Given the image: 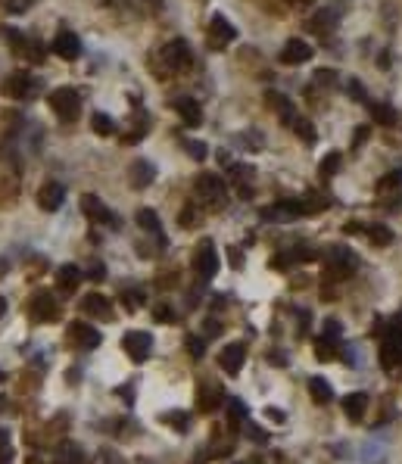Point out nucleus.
<instances>
[{
  "mask_svg": "<svg viewBox=\"0 0 402 464\" xmlns=\"http://www.w3.org/2000/svg\"><path fill=\"white\" fill-rule=\"evenodd\" d=\"M377 197L380 200H399L402 197V172H387L377 181Z\"/></svg>",
  "mask_w": 402,
  "mask_h": 464,
  "instance_id": "obj_20",
  "label": "nucleus"
},
{
  "mask_svg": "<svg viewBox=\"0 0 402 464\" xmlns=\"http://www.w3.org/2000/svg\"><path fill=\"white\" fill-rule=\"evenodd\" d=\"M32 4H34V0H10L6 6H10V13H25Z\"/></svg>",
  "mask_w": 402,
  "mask_h": 464,
  "instance_id": "obj_45",
  "label": "nucleus"
},
{
  "mask_svg": "<svg viewBox=\"0 0 402 464\" xmlns=\"http://www.w3.org/2000/svg\"><path fill=\"white\" fill-rule=\"evenodd\" d=\"M234 38H237V28L228 22L225 16H212L209 32H206V44H209L212 50H225Z\"/></svg>",
  "mask_w": 402,
  "mask_h": 464,
  "instance_id": "obj_10",
  "label": "nucleus"
},
{
  "mask_svg": "<svg viewBox=\"0 0 402 464\" xmlns=\"http://www.w3.org/2000/svg\"><path fill=\"white\" fill-rule=\"evenodd\" d=\"M334 22H337V13L334 10H321V13H315V16L309 19V28H312V32H318V34H331L334 32Z\"/></svg>",
  "mask_w": 402,
  "mask_h": 464,
  "instance_id": "obj_29",
  "label": "nucleus"
},
{
  "mask_svg": "<svg viewBox=\"0 0 402 464\" xmlns=\"http://www.w3.org/2000/svg\"><path fill=\"white\" fill-rule=\"evenodd\" d=\"M219 252H215V246H212V240H203L197 246V252H193V271H197V278L203 281H212L215 274H219Z\"/></svg>",
  "mask_w": 402,
  "mask_h": 464,
  "instance_id": "obj_6",
  "label": "nucleus"
},
{
  "mask_svg": "<svg viewBox=\"0 0 402 464\" xmlns=\"http://www.w3.org/2000/svg\"><path fill=\"white\" fill-rule=\"evenodd\" d=\"M82 309L88 311V315H94V318H112V302L106 299L103 293H88L82 299Z\"/></svg>",
  "mask_w": 402,
  "mask_h": 464,
  "instance_id": "obj_21",
  "label": "nucleus"
},
{
  "mask_svg": "<svg viewBox=\"0 0 402 464\" xmlns=\"http://www.w3.org/2000/svg\"><path fill=\"white\" fill-rule=\"evenodd\" d=\"M265 415H268L271 420H284V418H287V415H284L281 408H265Z\"/></svg>",
  "mask_w": 402,
  "mask_h": 464,
  "instance_id": "obj_48",
  "label": "nucleus"
},
{
  "mask_svg": "<svg viewBox=\"0 0 402 464\" xmlns=\"http://www.w3.org/2000/svg\"><path fill=\"white\" fill-rule=\"evenodd\" d=\"M321 337L340 340V321H334V318H328V321H325V333H321Z\"/></svg>",
  "mask_w": 402,
  "mask_h": 464,
  "instance_id": "obj_40",
  "label": "nucleus"
},
{
  "mask_svg": "<svg viewBox=\"0 0 402 464\" xmlns=\"http://www.w3.org/2000/svg\"><path fill=\"white\" fill-rule=\"evenodd\" d=\"M225 411H228V424H231L234 430L249 420V408L240 402V399H225Z\"/></svg>",
  "mask_w": 402,
  "mask_h": 464,
  "instance_id": "obj_28",
  "label": "nucleus"
},
{
  "mask_svg": "<svg viewBox=\"0 0 402 464\" xmlns=\"http://www.w3.org/2000/svg\"><path fill=\"white\" fill-rule=\"evenodd\" d=\"M340 162H343V156H340V153H328L325 159H321V162H318V175H321V181L334 178L337 172H340Z\"/></svg>",
  "mask_w": 402,
  "mask_h": 464,
  "instance_id": "obj_34",
  "label": "nucleus"
},
{
  "mask_svg": "<svg viewBox=\"0 0 402 464\" xmlns=\"http://www.w3.org/2000/svg\"><path fill=\"white\" fill-rule=\"evenodd\" d=\"M131 187L134 191H143V187H150L153 184V178H156V169L147 162V159H138V162H131Z\"/></svg>",
  "mask_w": 402,
  "mask_h": 464,
  "instance_id": "obj_19",
  "label": "nucleus"
},
{
  "mask_svg": "<svg viewBox=\"0 0 402 464\" xmlns=\"http://www.w3.org/2000/svg\"><path fill=\"white\" fill-rule=\"evenodd\" d=\"M122 349H125V355L134 365H143L150 359V352H153V337L147 330H128L122 337Z\"/></svg>",
  "mask_w": 402,
  "mask_h": 464,
  "instance_id": "obj_5",
  "label": "nucleus"
},
{
  "mask_svg": "<svg viewBox=\"0 0 402 464\" xmlns=\"http://www.w3.org/2000/svg\"><path fill=\"white\" fill-rule=\"evenodd\" d=\"M162 63H166V69L169 72H188L193 66V50L188 41H181V38H175V41H169L166 47H162Z\"/></svg>",
  "mask_w": 402,
  "mask_h": 464,
  "instance_id": "obj_4",
  "label": "nucleus"
},
{
  "mask_svg": "<svg viewBox=\"0 0 402 464\" xmlns=\"http://www.w3.org/2000/svg\"><path fill=\"white\" fill-rule=\"evenodd\" d=\"M343 411H346L349 420H362L365 411H368V396L365 393H349L343 399Z\"/></svg>",
  "mask_w": 402,
  "mask_h": 464,
  "instance_id": "obj_25",
  "label": "nucleus"
},
{
  "mask_svg": "<svg viewBox=\"0 0 402 464\" xmlns=\"http://www.w3.org/2000/svg\"><path fill=\"white\" fill-rule=\"evenodd\" d=\"M147 4L153 6V10H160V6H162V0H147Z\"/></svg>",
  "mask_w": 402,
  "mask_h": 464,
  "instance_id": "obj_52",
  "label": "nucleus"
},
{
  "mask_svg": "<svg viewBox=\"0 0 402 464\" xmlns=\"http://www.w3.org/2000/svg\"><path fill=\"white\" fill-rule=\"evenodd\" d=\"M106 4H112V0H106Z\"/></svg>",
  "mask_w": 402,
  "mask_h": 464,
  "instance_id": "obj_57",
  "label": "nucleus"
},
{
  "mask_svg": "<svg viewBox=\"0 0 402 464\" xmlns=\"http://www.w3.org/2000/svg\"><path fill=\"white\" fill-rule=\"evenodd\" d=\"M138 224H141V231H150V234L156 237L160 243H166V237H162V228H160V215L153 212V209H138Z\"/></svg>",
  "mask_w": 402,
  "mask_h": 464,
  "instance_id": "obj_26",
  "label": "nucleus"
},
{
  "mask_svg": "<svg viewBox=\"0 0 402 464\" xmlns=\"http://www.w3.org/2000/svg\"><path fill=\"white\" fill-rule=\"evenodd\" d=\"M91 128H94V134H100V137L116 134V122H112V115H106V112H94V119H91Z\"/></svg>",
  "mask_w": 402,
  "mask_h": 464,
  "instance_id": "obj_33",
  "label": "nucleus"
},
{
  "mask_svg": "<svg viewBox=\"0 0 402 464\" xmlns=\"http://www.w3.org/2000/svg\"><path fill=\"white\" fill-rule=\"evenodd\" d=\"M315 56V50L306 44V41L299 38H290L281 50V63H287V66H299V63H309Z\"/></svg>",
  "mask_w": 402,
  "mask_h": 464,
  "instance_id": "obj_15",
  "label": "nucleus"
},
{
  "mask_svg": "<svg viewBox=\"0 0 402 464\" xmlns=\"http://www.w3.org/2000/svg\"><path fill=\"white\" fill-rule=\"evenodd\" d=\"M358 268V256L353 250H343V246H331L325 252V274L328 281H346Z\"/></svg>",
  "mask_w": 402,
  "mask_h": 464,
  "instance_id": "obj_2",
  "label": "nucleus"
},
{
  "mask_svg": "<svg viewBox=\"0 0 402 464\" xmlns=\"http://www.w3.org/2000/svg\"><path fill=\"white\" fill-rule=\"evenodd\" d=\"M50 110L56 112L60 122H75L78 112H82V97H78L75 88H56L50 94Z\"/></svg>",
  "mask_w": 402,
  "mask_h": 464,
  "instance_id": "obj_3",
  "label": "nucleus"
},
{
  "mask_svg": "<svg viewBox=\"0 0 402 464\" xmlns=\"http://www.w3.org/2000/svg\"><path fill=\"white\" fill-rule=\"evenodd\" d=\"M337 340H331V337H318L315 340V359L318 361H334L337 359Z\"/></svg>",
  "mask_w": 402,
  "mask_h": 464,
  "instance_id": "obj_31",
  "label": "nucleus"
},
{
  "mask_svg": "<svg viewBox=\"0 0 402 464\" xmlns=\"http://www.w3.org/2000/svg\"><path fill=\"white\" fill-rule=\"evenodd\" d=\"M82 212L88 215L94 224H106V228H112V231L119 228V215L112 212V209H106L94 193H84V197H82Z\"/></svg>",
  "mask_w": 402,
  "mask_h": 464,
  "instance_id": "obj_8",
  "label": "nucleus"
},
{
  "mask_svg": "<svg viewBox=\"0 0 402 464\" xmlns=\"http://www.w3.org/2000/svg\"><path fill=\"white\" fill-rule=\"evenodd\" d=\"M60 302L53 299L50 293H34V299L28 302V315H32V321H38V324H50V321H56L60 318Z\"/></svg>",
  "mask_w": 402,
  "mask_h": 464,
  "instance_id": "obj_7",
  "label": "nucleus"
},
{
  "mask_svg": "<svg viewBox=\"0 0 402 464\" xmlns=\"http://www.w3.org/2000/svg\"><path fill=\"white\" fill-rule=\"evenodd\" d=\"M171 110L184 119V125L188 128H197L200 122H203V110H200V100L193 97H175L171 100Z\"/></svg>",
  "mask_w": 402,
  "mask_h": 464,
  "instance_id": "obj_14",
  "label": "nucleus"
},
{
  "mask_svg": "<svg viewBox=\"0 0 402 464\" xmlns=\"http://www.w3.org/2000/svg\"><path fill=\"white\" fill-rule=\"evenodd\" d=\"M368 110H371V119H375L377 125H384V128L396 125V110H393L390 103H368Z\"/></svg>",
  "mask_w": 402,
  "mask_h": 464,
  "instance_id": "obj_30",
  "label": "nucleus"
},
{
  "mask_svg": "<svg viewBox=\"0 0 402 464\" xmlns=\"http://www.w3.org/2000/svg\"><path fill=\"white\" fill-rule=\"evenodd\" d=\"M265 100H268V106H271V110H275V112L284 119V125H293V119H297V110H293V103L284 97V94L268 91V94H265Z\"/></svg>",
  "mask_w": 402,
  "mask_h": 464,
  "instance_id": "obj_23",
  "label": "nucleus"
},
{
  "mask_svg": "<svg viewBox=\"0 0 402 464\" xmlns=\"http://www.w3.org/2000/svg\"><path fill=\"white\" fill-rule=\"evenodd\" d=\"M243 361H247V346L243 343H228L225 349L219 352V365H221V371L225 374H240V368H243Z\"/></svg>",
  "mask_w": 402,
  "mask_h": 464,
  "instance_id": "obj_11",
  "label": "nucleus"
},
{
  "mask_svg": "<svg viewBox=\"0 0 402 464\" xmlns=\"http://www.w3.org/2000/svg\"><path fill=\"white\" fill-rule=\"evenodd\" d=\"M193 197H197V206L209 209V212H219L228 202V184L219 175H200L193 181Z\"/></svg>",
  "mask_w": 402,
  "mask_h": 464,
  "instance_id": "obj_1",
  "label": "nucleus"
},
{
  "mask_svg": "<svg viewBox=\"0 0 402 464\" xmlns=\"http://www.w3.org/2000/svg\"><path fill=\"white\" fill-rule=\"evenodd\" d=\"M91 281H103L106 278V268L103 265H91V274H88Z\"/></svg>",
  "mask_w": 402,
  "mask_h": 464,
  "instance_id": "obj_46",
  "label": "nucleus"
},
{
  "mask_svg": "<svg viewBox=\"0 0 402 464\" xmlns=\"http://www.w3.org/2000/svg\"><path fill=\"white\" fill-rule=\"evenodd\" d=\"M63 200H66V187H63L60 181H47V184L38 191V206L44 209V212H56V209L63 206Z\"/></svg>",
  "mask_w": 402,
  "mask_h": 464,
  "instance_id": "obj_12",
  "label": "nucleus"
},
{
  "mask_svg": "<svg viewBox=\"0 0 402 464\" xmlns=\"http://www.w3.org/2000/svg\"><path fill=\"white\" fill-rule=\"evenodd\" d=\"M309 396H312V402H318V405L334 402V389L325 377H312V380H309Z\"/></svg>",
  "mask_w": 402,
  "mask_h": 464,
  "instance_id": "obj_27",
  "label": "nucleus"
},
{
  "mask_svg": "<svg viewBox=\"0 0 402 464\" xmlns=\"http://www.w3.org/2000/svg\"><path fill=\"white\" fill-rule=\"evenodd\" d=\"M343 234H362V224H358V221H349V224H343Z\"/></svg>",
  "mask_w": 402,
  "mask_h": 464,
  "instance_id": "obj_47",
  "label": "nucleus"
},
{
  "mask_svg": "<svg viewBox=\"0 0 402 464\" xmlns=\"http://www.w3.org/2000/svg\"><path fill=\"white\" fill-rule=\"evenodd\" d=\"M290 128H293V131H297L299 137H303V141H309V143L315 141V128H312V122H309V119H299V115H297Z\"/></svg>",
  "mask_w": 402,
  "mask_h": 464,
  "instance_id": "obj_36",
  "label": "nucleus"
},
{
  "mask_svg": "<svg viewBox=\"0 0 402 464\" xmlns=\"http://www.w3.org/2000/svg\"><path fill=\"white\" fill-rule=\"evenodd\" d=\"M337 72L334 69H321V72H315V84H318V88H334L337 84Z\"/></svg>",
  "mask_w": 402,
  "mask_h": 464,
  "instance_id": "obj_37",
  "label": "nucleus"
},
{
  "mask_svg": "<svg viewBox=\"0 0 402 464\" xmlns=\"http://www.w3.org/2000/svg\"><path fill=\"white\" fill-rule=\"evenodd\" d=\"M399 361H402V340L399 337H387L384 346H380V368L393 371Z\"/></svg>",
  "mask_w": 402,
  "mask_h": 464,
  "instance_id": "obj_18",
  "label": "nucleus"
},
{
  "mask_svg": "<svg viewBox=\"0 0 402 464\" xmlns=\"http://www.w3.org/2000/svg\"><path fill=\"white\" fill-rule=\"evenodd\" d=\"M184 147H188V153H190L193 159H200V162H203V159H206V143H197V141H184Z\"/></svg>",
  "mask_w": 402,
  "mask_h": 464,
  "instance_id": "obj_39",
  "label": "nucleus"
},
{
  "mask_svg": "<svg viewBox=\"0 0 402 464\" xmlns=\"http://www.w3.org/2000/svg\"><path fill=\"white\" fill-rule=\"evenodd\" d=\"M34 88H38V82H34V75L32 72H13V75H6V82H4V94L6 97H13V100H28L34 94Z\"/></svg>",
  "mask_w": 402,
  "mask_h": 464,
  "instance_id": "obj_9",
  "label": "nucleus"
},
{
  "mask_svg": "<svg viewBox=\"0 0 402 464\" xmlns=\"http://www.w3.org/2000/svg\"><path fill=\"white\" fill-rule=\"evenodd\" d=\"M6 315V302H4V296H0V318Z\"/></svg>",
  "mask_w": 402,
  "mask_h": 464,
  "instance_id": "obj_53",
  "label": "nucleus"
},
{
  "mask_svg": "<svg viewBox=\"0 0 402 464\" xmlns=\"http://www.w3.org/2000/svg\"><path fill=\"white\" fill-rule=\"evenodd\" d=\"M97 464H106V458H100V461H97Z\"/></svg>",
  "mask_w": 402,
  "mask_h": 464,
  "instance_id": "obj_55",
  "label": "nucleus"
},
{
  "mask_svg": "<svg viewBox=\"0 0 402 464\" xmlns=\"http://www.w3.org/2000/svg\"><path fill=\"white\" fill-rule=\"evenodd\" d=\"M53 53L60 56V60H78L82 56V41L75 38V32H60L53 38Z\"/></svg>",
  "mask_w": 402,
  "mask_h": 464,
  "instance_id": "obj_17",
  "label": "nucleus"
},
{
  "mask_svg": "<svg viewBox=\"0 0 402 464\" xmlns=\"http://www.w3.org/2000/svg\"><path fill=\"white\" fill-rule=\"evenodd\" d=\"M365 137H368V128H358V134H356V143H353V147H358V143H362Z\"/></svg>",
  "mask_w": 402,
  "mask_h": 464,
  "instance_id": "obj_51",
  "label": "nucleus"
},
{
  "mask_svg": "<svg viewBox=\"0 0 402 464\" xmlns=\"http://www.w3.org/2000/svg\"><path fill=\"white\" fill-rule=\"evenodd\" d=\"M346 91L353 94V97L358 100V103H368V97H365V88H362V84H358V82H349V84H346Z\"/></svg>",
  "mask_w": 402,
  "mask_h": 464,
  "instance_id": "obj_42",
  "label": "nucleus"
},
{
  "mask_svg": "<svg viewBox=\"0 0 402 464\" xmlns=\"http://www.w3.org/2000/svg\"><path fill=\"white\" fill-rule=\"evenodd\" d=\"M69 337L78 343V349H84V352H91V349H97L100 343H103V337H100V330L97 328H91V324H82V321H75L69 328Z\"/></svg>",
  "mask_w": 402,
  "mask_h": 464,
  "instance_id": "obj_13",
  "label": "nucleus"
},
{
  "mask_svg": "<svg viewBox=\"0 0 402 464\" xmlns=\"http://www.w3.org/2000/svg\"><path fill=\"white\" fill-rule=\"evenodd\" d=\"M156 318H160V321H169V318H171V311L160 306V309H156Z\"/></svg>",
  "mask_w": 402,
  "mask_h": 464,
  "instance_id": "obj_50",
  "label": "nucleus"
},
{
  "mask_svg": "<svg viewBox=\"0 0 402 464\" xmlns=\"http://www.w3.org/2000/svg\"><path fill=\"white\" fill-rule=\"evenodd\" d=\"M290 4H312V0H290Z\"/></svg>",
  "mask_w": 402,
  "mask_h": 464,
  "instance_id": "obj_54",
  "label": "nucleus"
},
{
  "mask_svg": "<svg viewBox=\"0 0 402 464\" xmlns=\"http://www.w3.org/2000/svg\"><path fill=\"white\" fill-rule=\"evenodd\" d=\"M162 424L171 427V430H178V433H188L190 430V415L188 411H166V415H162Z\"/></svg>",
  "mask_w": 402,
  "mask_h": 464,
  "instance_id": "obj_32",
  "label": "nucleus"
},
{
  "mask_svg": "<svg viewBox=\"0 0 402 464\" xmlns=\"http://www.w3.org/2000/svg\"><path fill=\"white\" fill-rule=\"evenodd\" d=\"M231 265H234V268H240V265H243V256H240L237 250H231Z\"/></svg>",
  "mask_w": 402,
  "mask_h": 464,
  "instance_id": "obj_49",
  "label": "nucleus"
},
{
  "mask_svg": "<svg viewBox=\"0 0 402 464\" xmlns=\"http://www.w3.org/2000/svg\"><path fill=\"white\" fill-rule=\"evenodd\" d=\"M0 380H4V371H0Z\"/></svg>",
  "mask_w": 402,
  "mask_h": 464,
  "instance_id": "obj_56",
  "label": "nucleus"
},
{
  "mask_svg": "<svg viewBox=\"0 0 402 464\" xmlns=\"http://www.w3.org/2000/svg\"><path fill=\"white\" fill-rule=\"evenodd\" d=\"M184 346H188V352L193 355V359H203V352H206V343H203V340H200V337H193V333H190V337L184 340Z\"/></svg>",
  "mask_w": 402,
  "mask_h": 464,
  "instance_id": "obj_38",
  "label": "nucleus"
},
{
  "mask_svg": "<svg viewBox=\"0 0 402 464\" xmlns=\"http://www.w3.org/2000/svg\"><path fill=\"white\" fill-rule=\"evenodd\" d=\"M387 337H399L402 340V315H396L390 324H387Z\"/></svg>",
  "mask_w": 402,
  "mask_h": 464,
  "instance_id": "obj_44",
  "label": "nucleus"
},
{
  "mask_svg": "<svg viewBox=\"0 0 402 464\" xmlns=\"http://www.w3.org/2000/svg\"><path fill=\"white\" fill-rule=\"evenodd\" d=\"M125 306H128V311H134V309H141V299H143V296H141V290H128V293H125Z\"/></svg>",
  "mask_w": 402,
  "mask_h": 464,
  "instance_id": "obj_41",
  "label": "nucleus"
},
{
  "mask_svg": "<svg viewBox=\"0 0 402 464\" xmlns=\"http://www.w3.org/2000/svg\"><path fill=\"white\" fill-rule=\"evenodd\" d=\"M365 234H368V240L375 243V246H390L393 243V231L387 228V224H371Z\"/></svg>",
  "mask_w": 402,
  "mask_h": 464,
  "instance_id": "obj_35",
  "label": "nucleus"
},
{
  "mask_svg": "<svg viewBox=\"0 0 402 464\" xmlns=\"http://www.w3.org/2000/svg\"><path fill=\"white\" fill-rule=\"evenodd\" d=\"M84 455H82V446L78 442H60L53 452V464H82Z\"/></svg>",
  "mask_w": 402,
  "mask_h": 464,
  "instance_id": "obj_24",
  "label": "nucleus"
},
{
  "mask_svg": "<svg viewBox=\"0 0 402 464\" xmlns=\"http://www.w3.org/2000/svg\"><path fill=\"white\" fill-rule=\"evenodd\" d=\"M193 224H197V209L188 206V209L181 212V228H193Z\"/></svg>",
  "mask_w": 402,
  "mask_h": 464,
  "instance_id": "obj_43",
  "label": "nucleus"
},
{
  "mask_svg": "<svg viewBox=\"0 0 402 464\" xmlns=\"http://www.w3.org/2000/svg\"><path fill=\"white\" fill-rule=\"evenodd\" d=\"M219 405H225V389L215 387V383H203V387L197 389V408L203 411V415H209V411H215Z\"/></svg>",
  "mask_w": 402,
  "mask_h": 464,
  "instance_id": "obj_16",
  "label": "nucleus"
},
{
  "mask_svg": "<svg viewBox=\"0 0 402 464\" xmlns=\"http://www.w3.org/2000/svg\"><path fill=\"white\" fill-rule=\"evenodd\" d=\"M82 268L78 265H63L60 271H56V287L63 290V293H75L78 284H82Z\"/></svg>",
  "mask_w": 402,
  "mask_h": 464,
  "instance_id": "obj_22",
  "label": "nucleus"
}]
</instances>
